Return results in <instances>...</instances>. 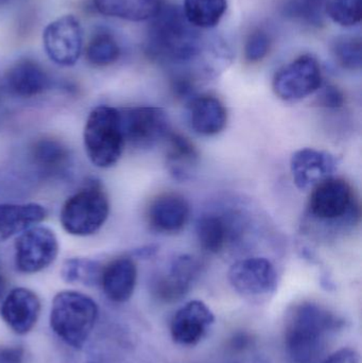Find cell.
Instances as JSON below:
<instances>
[{
    "label": "cell",
    "mask_w": 362,
    "mask_h": 363,
    "mask_svg": "<svg viewBox=\"0 0 362 363\" xmlns=\"http://www.w3.org/2000/svg\"><path fill=\"white\" fill-rule=\"evenodd\" d=\"M198 28L187 21L182 9L163 6L150 18L145 40L147 57L162 65L187 70L201 59L210 61V51L214 48L206 44Z\"/></svg>",
    "instance_id": "1"
},
{
    "label": "cell",
    "mask_w": 362,
    "mask_h": 363,
    "mask_svg": "<svg viewBox=\"0 0 362 363\" xmlns=\"http://www.w3.org/2000/svg\"><path fill=\"white\" fill-rule=\"evenodd\" d=\"M342 321L315 303L297 305L287 318L285 343L295 363H314L323 353L327 338L337 332Z\"/></svg>",
    "instance_id": "2"
},
{
    "label": "cell",
    "mask_w": 362,
    "mask_h": 363,
    "mask_svg": "<svg viewBox=\"0 0 362 363\" xmlns=\"http://www.w3.org/2000/svg\"><path fill=\"white\" fill-rule=\"evenodd\" d=\"M98 313L97 304L86 294L69 290L59 292L51 306V330L66 345L81 349L93 332Z\"/></svg>",
    "instance_id": "3"
},
{
    "label": "cell",
    "mask_w": 362,
    "mask_h": 363,
    "mask_svg": "<svg viewBox=\"0 0 362 363\" xmlns=\"http://www.w3.org/2000/svg\"><path fill=\"white\" fill-rule=\"evenodd\" d=\"M83 140L87 157L96 167L116 165L125 146L118 108L108 106L94 108L85 123Z\"/></svg>",
    "instance_id": "4"
},
{
    "label": "cell",
    "mask_w": 362,
    "mask_h": 363,
    "mask_svg": "<svg viewBox=\"0 0 362 363\" xmlns=\"http://www.w3.org/2000/svg\"><path fill=\"white\" fill-rule=\"evenodd\" d=\"M308 216L325 228H346L358 218V205L352 187L344 179L331 178L312 189Z\"/></svg>",
    "instance_id": "5"
},
{
    "label": "cell",
    "mask_w": 362,
    "mask_h": 363,
    "mask_svg": "<svg viewBox=\"0 0 362 363\" xmlns=\"http://www.w3.org/2000/svg\"><path fill=\"white\" fill-rule=\"evenodd\" d=\"M110 202L98 183L89 184L72 194L61 211L62 226L74 236H89L100 230L108 220Z\"/></svg>",
    "instance_id": "6"
},
{
    "label": "cell",
    "mask_w": 362,
    "mask_h": 363,
    "mask_svg": "<svg viewBox=\"0 0 362 363\" xmlns=\"http://www.w3.org/2000/svg\"><path fill=\"white\" fill-rule=\"evenodd\" d=\"M322 84L318 60L314 55H303L276 72L272 87L283 101L298 102L318 91Z\"/></svg>",
    "instance_id": "7"
},
{
    "label": "cell",
    "mask_w": 362,
    "mask_h": 363,
    "mask_svg": "<svg viewBox=\"0 0 362 363\" xmlns=\"http://www.w3.org/2000/svg\"><path fill=\"white\" fill-rule=\"evenodd\" d=\"M121 130L125 144L135 148H151L165 140L170 130L165 111L155 106L121 108Z\"/></svg>",
    "instance_id": "8"
},
{
    "label": "cell",
    "mask_w": 362,
    "mask_h": 363,
    "mask_svg": "<svg viewBox=\"0 0 362 363\" xmlns=\"http://www.w3.org/2000/svg\"><path fill=\"white\" fill-rule=\"evenodd\" d=\"M227 277L233 289L247 300H266L278 288V272L265 257L238 260L232 264Z\"/></svg>",
    "instance_id": "9"
},
{
    "label": "cell",
    "mask_w": 362,
    "mask_h": 363,
    "mask_svg": "<svg viewBox=\"0 0 362 363\" xmlns=\"http://www.w3.org/2000/svg\"><path fill=\"white\" fill-rule=\"evenodd\" d=\"M83 28L74 15H64L51 21L43 32V45L49 59L59 66L70 67L83 51Z\"/></svg>",
    "instance_id": "10"
},
{
    "label": "cell",
    "mask_w": 362,
    "mask_h": 363,
    "mask_svg": "<svg viewBox=\"0 0 362 363\" xmlns=\"http://www.w3.org/2000/svg\"><path fill=\"white\" fill-rule=\"evenodd\" d=\"M59 254V242L53 230L44 226L29 228L15 242L17 270L33 274L48 268Z\"/></svg>",
    "instance_id": "11"
},
{
    "label": "cell",
    "mask_w": 362,
    "mask_h": 363,
    "mask_svg": "<svg viewBox=\"0 0 362 363\" xmlns=\"http://www.w3.org/2000/svg\"><path fill=\"white\" fill-rule=\"evenodd\" d=\"M338 161L327 151L305 148L293 153L290 172L293 183L299 189L312 190L322 182L333 178Z\"/></svg>",
    "instance_id": "12"
},
{
    "label": "cell",
    "mask_w": 362,
    "mask_h": 363,
    "mask_svg": "<svg viewBox=\"0 0 362 363\" xmlns=\"http://www.w3.org/2000/svg\"><path fill=\"white\" fill-rule=\"evenodd\" d=\"M215 315L202 301H191L172 318L170 334L174 342L185 347L198 345L210 332Z\"/></svg>",
    "instance_id": "13"
},
{
    "label": "cell",
    "mask_w": 362,
    "mask_h": 363,
    "mask_svg": "<svg viewBox=\"0 0 362 363\" xmlns=\"http://www.w3.org/2000/svg\"><path fill=\"white\" fill-rule=\"evenodd\" d=\"M40 313L38 294L28 288H15L4 298L0 315L4 323L17 335L31 332Z\"/></svg>",
    "instance_id": "14"
},
{
    "label": "cell",
    "mask_w": 362,
    "mask_h": 363,
    "mask_svg": "<svg viewBox=\"0 0 362 363\" xmlns=\"http://www.w3.org/2000/svg\"><path fill=\"white\" fill-rule=\"evenodd\" d=\"M189 213L191 208L186 199L181 194L168 192L159 194L150 203L147 218L153 230L174 234L186 225Z\"/></svg>",
    "instance_id": "15"
},
{
    "label": "cell",
    "mask_w": 362,
    "mask_h": 363,
    "mask_svg": "<svg viewBox=\"0 0 362 363\" xmlns=\"http://www.w3.org/2000/svg\"><path fill=\"white\" fill-rule=\"evenodd\" d=\"M196 232L204 251L218 254L239 236V220L227 213H204L198 219Z\"/></svg>",
    "instance_id": "16"
},
{
    "label": "cell",
    "mask_w": 362,
    "mask_h": 363,
    "mask_svg": "<svg viewBox=\"0 0 362 363\" xmlns=\"http://www.w3.org/2000/svg\"><path fill=\"white\" fill-rule=\"evenodd\" d=\"M4 84L11 95L32 98L48 91L51 86V79L38 62L23 59L9 68L4 78Z\"/></svg>",
    "instance_id": "17"
},
{
    "label": "cell",
    "mask_w": 362,
    "mask_h": 363,
    "mask_svg": "<svg viewBox=\"0 0 362 363\" xmlns=\"http://www.w3.org/2000/svg\"><path fill=\"white\" fill-rule=\"evenodd\" d=\"M137 281V268L130 257H119L102 268L100 286L108 300L125 303L133 296Z\"/></svg>",
    "instance_id": "18"
},
{
    "label": "cell",
    "mask_w": 362,
    "mask_h": 363,
    "mask_svg": "<svg viewBox=\"0 0 362 363\" xmlns=\"http://www.w3.org/2000/svg\"><path fill=\"white\" fill-rule=\"evenodd\" d=\"M188 121L196 133L217 135L227 125V108L215 96L197 95L188 101Z\"/></svg>",
    "instance_id": "19"
},
{
    "label": "cell",
    "mask_w": 362,
    "mask_h": 363,
    "mask_svg": "<svg viewBox=\"0 0 362 363\" xmlns=\"http://www.w3.org/2000/svg\"><path fill=\"white\" fill-rule=\"evenodd\" d=\"M47 211L36 203L0 204V242L40 223Z\"/></svg>",
    "instance_id": "20"
},
{
    "label": "cell",
    "mask_w": 362,
    "mask_h": 363,
    "mask_svg": "<svg viewBox=\"0 0 362 363\" xmlns=\"http://www.w3.org/2000/svg\"><path fill=\"white\" fill-rule=\"evenodd\" d=\"M30 157L36 169L47 177L64 174L70 164V152L67 147L55 138L36 140L31 147Z\"/></svg>",
    "instance_id": "21"
},
{
    "label": "cell",
    "mask_w": 362,
    "mask_h": 363,
    "mask_svg": "<svg viewBox=\"0 0 362 363\" xmlns=\"http://www.w3.org/2000/svg\"><path fill=\"white\" fill-rule=\"evenodd\" d=\"M165 142L166 162L170 174L176 180H187L199 160L197 148L186 136L178 132L170 131Z\"/></svg>",
    "instance_id": "22"
},
{
    "label": "cell",
    "mask_w": 362,
    "mask_h": 363,
    "mask_svg": "<svg viewBox=\"0 0 362 363\" xmlns=\"http://www.w3.org/2000/svg\"><path fill=\"white\" fill-rule=\"evenodd\" d=\"M96 9L106 16L130 21H149L161 6L163 0H93Z\"/></svg>",
    "instance_id": "23"
},
{
    "label": "cell",
    "mask_w": 362,
    "mask_h": 363,
    "mask_svg": "<svg viewBox=\"0 0 362 363\" xmlns=\"http://www.w3.org/2000/svg\"><path fill=\"white\" fill-rule=\"evenodd\" d=\"M227 9V0H184L183 14L198 29L216 27Z\"/></svg>",
    "instance_id": "24"
},
{
    "label": "cell",
    "mask_w": 362,
    "mask_h": 363,
    "mask_svg": "<svg viewBox=\"0 0 362 363\" xmlns=\"http://www.w3.org/2000/svg\"><path fill=\"white\" fill-rule=\"evenodd\" d=\"M121 49L115 36L106 30L94 33L86 46V59L91 65L106 67L118 61Z\"/></svg>",
    "instance_id": "25"
},
{
    "label": "cell",
    "mask_w": 362,
    "mask_h": 363,
    "mask_svg": "<svg viewBox=\"0 0 362 363\" xmlns=\"http://www.w3.org/2000/svg\"><path fill=\"white\" fill-rule=\"evenodd\" d=\"M327 0H286L283 12L289 18L319 27L324 23Z\"/></svg>",
    "instance_id": "26"
},
{
    "label": "cell",
    "mask_w": 362,
    "mask_h": 363,
    "mask_svg": "<svg viewBox=\"0 0 362 363\" xmlns=\"http://www.w3.org/2000/svg\"><path fill=\"white\" fill-rule=\"evenodd\" d=\"M102 268L103 267L100 266L97 262L72 258L64 262L61 274L66 283L97 286L100 285Z\"/></svg>",
    "instance_id": "27"
},
{
    "label": "cell",
    "mask_w": 362,
    "mask_h": 363,
    "mask_svg": "<svg viewBox=\"0 0 362 363\" xmlns=\"http://www.w3.org/2000/svg\"><path fill=\"white\" fill-rule=\"evenodd\" d=\"M333 52L341 67L349 70L361 69L362 65L361 38L357 36H342L333 45Z\"/></svg>",
    "instance_id": "28"
},
{
    "label": "cell",
    "mask_w": 362,
    "mask_h": 363,
    "mask_svg": "<svg viewBox=\"0 0 362 363\" xmlns=\"http://www.w3.org/2000/svg\"><path fill=\"white\" fill-rule=\"evenodd\" d=\"M327 14L342 27H353L361 21V0H329Z\"/></svg>",
    "instance_id": "29"
},
{
    "label": "cell",
    "mask_w": 362,
    "mask_h": 363,
    "mask_svg": "<svg viewBox=\"0 0 362 363\" xmlns=\"http://www.w3.org/2000/svg\"><path fill=\"white\" fill-rule=\"evenodd\" d=\"M191 289V285L181 281L171 273L157 277L155 279L153 290L155 296L164 302H174L186 296Z\"/></svg>",
    "instance_id": "30"
},
{
    "label": "cell",
    "mask_w": 362,
    "mask_h": 363,
    "mask_svg": "<svg viewBox=\"0 0 362 363\" xmlns=\"http://www.w3.org/2000/svg\"><path fill=\"white\" fill-rule=\"evenodd\" d=\"M271 38L267 31L256 29L251 32L244 45V57L249 63L263 61L270 51Z\"/></svg>",
    "instance_id": "31"
},
{
    "label": "cell",
    "mask_w": 362,
    "mask_h": 363,
    "mask_svg": "<svg viewBox=\"0 0 362 363\" xmlns=\"http://www.w3.org/2000/svg\"><path fill=\"white\" fill-rule=\"evenodd\" d=\"M201 264L197 258L191 255H181L172 262L169 272L191 286L199 277Z\"/></svg>",
    "instance_id": "32"
},
{
    "label": "cell",
    "mask_w": 362,
    "mask_h": 363,
    "mask_svg": "<svg viewBox=\"0 0 362 363\" xmlns=\"http://www.w3.org/2000/svg\"><path fill=\"white\" fill-rule=\"evenodd\" d=\"M319 91H320L318 98L319 104L323 108H329V110H338L344 106L346 97H344V91L336 85H325V86H321Z\"/></svg>",
    "instance_id": "33"
},
{
    "label": "cell",
    "mask_w": 362,
    "mask_h": 363,
    "mask_svg": "<svg viewBox=\"0 0 362 363\" xmlns=\"http://www.w3.org/2000/svg\"><path fill=\"white\" fill-rule=\"evenodd\" d=\"M322 363H361V357L355 350L344 347L332 354Z\"/></svg>",
    "instance_id": "34"
},
{
    "label": "cell",
    "mask_w": 362,
    "mask_h": 363,
    "mask_svg": "<svg viewBox=\"0 0 362 363\" xmlns=\"http://www.w3.org/2000/svg\"><path fill=\"white\" fill-rule=\"evenodd\" d=\"M0 363H23V350L19 347H0Z\"/></svg>",
    "instance_id": "35"
},
{
    "label": "cell",
    "mask_w": 362,
    "mask_h": 363,
    "mask_svg": "<svg viewBox=\"0 0 362 363\" xmlns=\"http://www.w3.org/2000/svg\"><path fill=\"white\" fill-rule=\"evenodd\" d=\"M155 252H157V249H155V247H144V249L137 250V251H136V256L144 258L151 257Z\"/></svg>",
    "instance_id": "36"
},
{
    "label": "cell",
    "mask_w": 362,
    "mask_h": 363,
    "mask_svg": "<svg viewBox=\"0 0 362 363\" xmlns=\"http://www.w3.org/2000/svg\"><path fill=\"white\" fill-rule=\"evenodd\" d=\"M6 281H4V277L0 275V301L4 298V292H6Z\"/></svg>",
    "instance_id": "37"
},
{
    "label": "cell",
    "mask_w": 362,
    "mask_h": 363,
    "mask_svg": "<svg viewBox=\"0 0 362 363\" xmlns=\"http://www.w3.org/2000/svg\"><path fill=\"white\" fill-rule=\"evenodd\" d=\"M10 0H0V6H4V4H8Z\"/></svg>",
    "instance_id": "38"
}]
</instances>
